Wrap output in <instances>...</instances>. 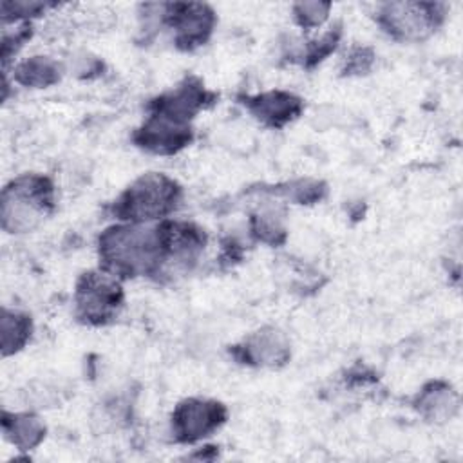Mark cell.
<instances>
[{
  "instance_id": "30bf717a",
  "label": "cell",
  "mask_w": 463,
  "mask_h": 463,
  "mask_svg": "<svg viewBox=\"0 0 463 463\" xmlns=\"http://www.w3.org/2000/svg\"><path fill=\"white\" fill-rule=\"evenodd\" d=\"M194 139L192 125L177 123L156 114H148L145 123L136 128L132 141L141 150L159 156H172L188 146Z\"/></svg>"
},
{
  "instance_id": "ac0fdd59",
  "label": "cell",
  "mask_w": 463,
  "mask_h": 463,
  "mask_svg": "<svg viewBox=\"0 0 463 463\" xmlns=\"http://www.w3.org/2000/svg\"><path fill=\"white\" fill-rule=\"evenodd\" d=\"M340 36H342V31L340 27H331L329 31H326L318 40H313V42H307V45L304 47V51L300 52V61L304 67H315L317 63H320L326 56H329L338 42H340Z\"/></svg>"
},
{
  "instance_id": "7a4b0ae2",
  "label": "cell",
  "mask_w": 463,
  "mask_h": 463,
  "mask_svg": "<svg viewBox=\"0 0 463 463\" xmlns=\"http://www.w3.org/2000/svg\"><path fill=\"white\" fill-rule=\"evenodd\" d=\"M54 210V184L43 174H22L2 190L0 221L7 233L36 230Z\"/></svg>"
},
{
  "instance_id": "5bb4252c",
  "label": "cell",
  "mask_w": 463,
  "mask_h": 463,
  "mask_svg": "<svg viewBox=\"0 0 463 463\" xmlns=\"http://www.w3.org/2000/svg\"><path fill=\"white\" fill-rule=\"evenodd\" d=\"M61 63L49 56H31L20 61L14 71L13 78L16 83L31 89H45L60 81L61 78Z\"/></svg>"
},
{
  "instance_id": "ffe728a7",
  "label": "cell",
  "mask_w": 463,
  "mask_h": 463,
  "mask_svg": "<svg viewBox=\"0 0 463 463\" xmlns=\"http://www.w3.org/2000/svg\"><path fill=\"white\" fill-rule=\"evenodd\" d=\"M54 4L47 2H36V0H14V2H2V18L4 22H16L40 16L47 7H52Z\"/></svg>"
},
{
  "instance_id": "ba28073f",
  "label": "cell",
  "mask_w": 463,
  "mask_h": 463,
  "mask_svg": "<svg viewBox=\"0 0 463 463\" xmlns=\"http://www.w3.org/2000/svg\"><path fill=\"white\" fill-rule=\"evenodd\" d=\"M213 99L215 94L206 90L199 78L188 76L172 90L154 98L148 103V114L190 125L195 114L206 109Z\"/></svg>"
},
{
  "instance_id": "9a60e30c",
  "label": "cell",
  "mask_w": 463,
  "mask_h": 463,
  "mask_svg": "<svg viewBox=\"0 0 463 463\" xmlns=\"http://www.w3.org/2000/svg\"><path fill=\"white\" fill-rule=\"evenodd\" d=\"M33 335L31 315L18 309H2L0 318V349L2 356H11L25 347Z\"/></svg>"
},
{
  "instance_id": "d6986e66",
  "label": "cell",
  "mask_w": 463,
  "mask_h": 463,
  "mask_svg": "<svg viewBox=\"0 0 463 463\" xmlns=\"http://www.w3.org/2000/svg\"><path fill=\"white\" fill-rule=\"evenodd\" d=\"M329 11H331L329 2L307 0V2L293 4V18L302 29L320 27L327 20Z\"/></svg>"
},
{
  "instance_id": "6da1fadb",
  "label": "cell",
  "mask_w": 463,
  "mask_h": 463,
  "mask_svg": "<svg viewBox=\"0 0 463 463\" xmlns=\"http://www.w3.org/2000/svg\"><path fill=\"white\" fill-rule=\"evenodd\" d=\"M99 268L121 279L170 275L175 257V221L118 222L98 237Z\"/></svg>"
},
{
  "instance_id": "7c38bea8",
  "label": "cell",
  "mask_w": 463,
  "mask_h": 463,
  "mask_svg": "<svg viewBox=\"0 0 463 463\" xmlns=\"http://www.w3.org/2000/svg\"><path fill=\"white\" fill-rule=\"evenodd\" d=\"M412 407L425 421L443 423L458 414L459 394L449 382L430 380L416 392Z\"/></svg>"
},
{
  "instance_id": "277c9868",
  "label": "cell",
  "mask_w": 463,
  "mask_h": 463,
  "mask_svg": "<svg viewBox=\"0 0 463 463\" xmlns=\"http://www.w3.org/2000/svg\"><path fill=\"white\" fill-rule=\"evenodd\" d=\"M125 302L121 280L105 269H90L80 275L74 289L76 317L89 326L112 322Z\"/></svg>"
},
{
  "instance_id": "4fadbf2b",
  "label": "cell",
  "mask_w": 463,
  "mask_h": 463,
  "mask_svg": "<svg viewBox=\"0 0 463 463\" xmlns=\"http://www.w3.org/2000/svg\"><path fill=\"white\" fill-rule=\"evenodd\" d=\"M2 430L9 443L18 450L36 449L45 434L47 427L34 412H2Z\"/></svg>"
},
{
  "instance_id": "44dd1931",
  "label": "cell",
  "mask_w": 463,
  "mask_h": 463,
  "mask_svg": "<svg viewBox=\"0 0 463 463\" xmlns=\"http://www.w3.org/2000/svg\"><path fill=\"white\" fill-rule=\"evenodd\" d=\"M374 61V52L369 47H353L345 58L342 72L347 76H360L371 71Z\"/></svg>"
},
{
  "instance_id": "3957f363",
  "label": "cell",
  "mask_w": 463,
  "mask_h": 463,
  "mask_svg": "<svg viewBox=\"0 0 463 463\" xmlns=\"http://www.w3.org/2000/svg\"><path fill=\"white\" fill-rule=\"evenodd\" d=\"M183 190L177 181L161 172H148L130 183L110 204L119 222H156L174 213Z\"/></svg>"
},
{
  "instance_id": "2e32d148",
  "label": "cell",
  "mask_w": 463,
  "mask_h": 463,
  "mask_svg": "<svg viewBox=\"0 0 463 463\" xmlns=\"http://www.w3.org/2000/svg\"><path fill=\"white\" fill-rule=\"evenodd\" d=\"M273 195H282L297 204H315L326 197L327 186L317 179H298L268 190Z\"/></svg>"
},
{
  "instance_id": "9c48e42d",
  "label": "cell",
  "mask_w": 463,
  "mask_h": 463,
  "mask_svg": "<svg viewBox=\"0 0 463 463\" xmlns=\"http://www.w3.org/2000/svg\"><path fill=\"white\" fill-rule=\"evenodd\" d=\"M232 354L244 365L279 369L289 362L291 344L284 331L275 326H266L233 345Z\"/></svg>"
},
{
  "instance_id": "e0dca14e",
  "label": "cell",
  "mask_w": 463,
  "mask_h": 463,
  "mask_svg": "<svg viewBox=\"0 0 463 463\" xmlns=\"http://www.w3.org/2000/svg\"><path fill=\"white\" fill-rule=\"evenodd\" d=\"M251 233L266 244H280L286 239V228L282 226V215L275 208H266L251 215Z\"/></svg>"
},
{
  "instance_id": "8fae6325",
  "label": "cell",
  "mask_w": 463,
  "mask_h": 463,
  "mask_svg": "<svg viewBox=\"0 0 463 463\" xmlns=\"http://www.w3.org/2000/svg\"><path fill=\"white\" fill-rule=\"evenodd\" d=\"M250 114L269 128H282L304 110V99L288 90H268L242 98Z\"/></svg>"
},
{
  "instance_id": "52a82bcc",
  "label": "cell",
  "mask_w": 463,
  "mask_h": 463,
  "mask_svg": "<svg viewBox=\"0 0 463 463\" xmlns=\"http://www.w3.org/2000/svg\"><path fill=\"white\" fill-rule=\"evenodd\" d=\"M163 24L174 33V43L181 51H194L208 42L217 16L208 4L174 2L165 4Z\"/></svg>"
},
{
  "instance_id": "8992f818",
  "label": "cell",
  "mask_w": 463,
  "mask_h": 463,
  "mask_svg": "<svg viewBox=\"0 0 463 463\" xmlns=\"http://www.w3.org/2000/svg\"><path fill=\"white\" fill-rule=\"evenodd\" d=\"M228 409L224 403L210 398H184L174 407L170 425L177 443H195L224 425Z\"/></svg>"
},
{
  "instance_id": "5b68a950",
  "label": "cell",
  "mask_w": 463,
  "mask_h": 463,
  "mask_svg": "<svg viewBox=\"0 0 463 463\" xmlns=\"http://www.w3.org/2000/svg\"><path fill=\"white\" fill-rule=\"evenodd\" d=\"M445 20V5L438 2H387L376 13L385 34L398 42H423Z\"/></svg>"
}]
</instances>
